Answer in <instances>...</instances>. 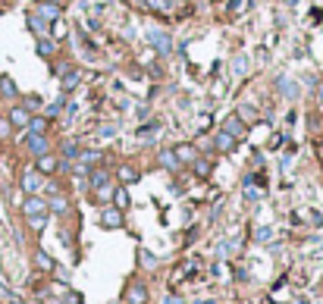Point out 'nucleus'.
<instances>
[{
    "mask_svg": "<svg viewBox=\"0 0 323 304\" xmlns=\"http://www.w3.org/2000/svg\"><path fill=\"white\" fill-rule=\"evenodd\" d=\"M145 44L154 47L157 57H173L176 53V44H173V35L167 28H148L145 31Z\"/></svg>",
    "mask_w": 323,
    "mask_h": 304,
    "instance_id": "nucleus-1",
    "label": "nucleus"
},
{
    "mask_svg": "<svg viewBox=\"0 0 323 304\" xmlns=\"http://www.w3.org/2000/svg\"><path fill=\"white\" fill-rule=\"evenodd\" d=\"M220 129H223V132H229L232 138L239 141V138H245V132H248V122H245L239 113H229V116L220 122Z\"/></svg>",
    "mask_w": 323,
    "mask_h": 304,
    "instance_id": "nucleus-5",
    "label": "nucleus"
},
{
    "mask_svg": "<svg viewBox=\"0 0 323 304\" xmlns=\"http://www.w3.org/2000/svg\"><path fill=\"white\" fill-rule=\"evenodd\" d=\"M47 129H50V119H47V116H31V119H28V129H25V132H35V135H47Z\"/></svg>",
    "mask_w": 323,
    "mask_h": 304,
    "instance_id": "nucleus-27",
    "label": "nucleus"
},
{
    "mask_svg": "<svg viewBox=\"0 0 323 304\" xmlns=\"http://www.w3.org/2000/svg\"><path fill=\"white\" fill-rule=\"evenodd\" d=\"M10 304H28V301H19V298H10Z\"/></svg>",
    "mask_w": 323,
    "mask_h": 304,
    "instance_id": "nucleus-47",
    "label": "nucleus"
},
{
    "mask_svg": "<svg viewBox=\"0 0 323 304\" xmlns=\"http://www.w3.org/2000/svg\"><path fill=\"white\" fill-rule=\"evenodd\" d=\"M157 166H160V170H170V173H176V170L182 166V163H179V160H176L173 148H164V151L157 154Z\"/></svg>",
    "mask_w": 323,
    "mask_h": 304,
    "instance_id": "nucleus-20",
    "label": "nucleus"
},
{
    "mask_svg": "<svg viewBox=\"0 0 323 304\" xmlns=\"http://www.w3.org/2000/svg\"><path fill=\"white\" fill-rule=\"evenodd\" d=\"M295 304H311V301L308 298H295Z\"/></svg>",
    "mask_w": 323,
    "mask_h": 304,
    "instance_id": "nucleus-46",
    "label": "nucleus"
},
{
    "mask_svg": "<svg viewBox=\"0 0 323 304\" xmlns=\"http://www.w3.org/2000/svg\"><path fill=\"white\" fill-rule=\"evenodd\" d=\"M47 213H57V217L69 213V198H63V194H53V198L47 201Z\"/></svg>",
    "mask_w": 323,
    "mask_h": 304,
    "instance_id": "nucleus-23",
    "label": "nucleus"
},
{
    "mask_svg": "<svg viewBox=\"0 0 323 304\" xmlns=\"http://www.w3.org/2000/svg\"><path fill=\"white\" fill-rule=\"evenodd\" d=\"M22 213H25V217H38V213H47V198H41V194H25Z\"/></svg>",
    "mask_w": 323,
    "mask_h": 304,
    "instance_id": "nucleus-8",
    "label": "nucleus"
},
{
    "mask_svg": "<svg viewBox=\"0 0 323 304\" xmlns=\"http://www.w3.org/2000/svg\"><path fill=\"white\" fill-rule=\"evenodd\" d=\"M295 154H298V148L282 151V157H279V170H282V173H289V170H292V160H295Z\"/></svg>",
    "mask_w": 323,
    "mask_h": 304,
    "instance_id": "nucleus-33",
    "label": "nucleus"
},
{
    "mask_svg": "<svg viewBox=\"0 0 323 304\" xmlns=\"http://www.w3.org/2000/svg\"><path fill=\"white\" fill-rule=\"evenodd\" d=\"M138 260H141V266H145V270H157V263H160L151 251H138Z\"/></svg>",
    "mask_w": 323,
    "mask_h": 304,
    "instance_id": "nucleus-34",
    "label": "nucleus"
},
{
    "mask_svg": "<svg viewBox=\"0 0 323 304\" xmlns=\"http://www.w3.org/2000/svg\"><path fill=\"white\" fill-rule=\"evenodd\" d=\"M191 173H195V176H198V179H207V176L213 173V166H210V160L198 154V157H195V163H191Z\"/></svg>",
    "mask_w": 323,
    "mask_h": 304,
    "instance_id": "nucleus-25",
    "label": "nucleus"
},
{
    "mask_svg": "<svg viewBox=\"0 0 323 304\" xmlns=\"http://www.w3.org/2000/svg\"><path fill=\"white\" fill-rule=\"evenodd\" d=\"M173 154H176V160H179L182 166H191V163H195V157H198V148H195L191 141H182V145H176V148H173Z\"/></svg>",
    "mask_w": 323,
    "mask_h": 304,
    "instance_id": "nucleus-11",
    "label": "nucleus"
},
{
    "mask_svg": "<svg viewBox=\"0 0 323 304\" xmlns=\"http://www.w3.org/2000/svg\"><path fill=\"white\" fill-rule=\"evenodd\" d=\"M0 94L4 97H19V88H16V82L10 76H0Z\"/></svg>",
    "mask_w": 323,
    "mask_h": 304,
    "instance_id": "nucleus-30",
    "label": "nucleus"
},
{
    "mask_svg": "<svg viewBox=\"0 0 323 304\" xmlns=\"http://www.w3.org/2000/svg\"><path fill=\"white\" fill-rule=\"evenodd\" d=\"M28 226H31L35 232H41V229L47 226V213H38V217H28Z\"/></svg>",
    "mask_w": 323,
    "mask_h": 304,
    "instance_id": "nucleus-37",
    "label": "nucleus"
},
{
    "mask_svg": "<svg viewBox=\"0 0 323 304\" xmlns=\"http://www.w3.org/2000/svg\"><path fill=\"white\" fill-rule=\"evenodd\" d=\"M195 304H217V301H210V298H207V301H195Z\"/></svg>",
    "mask_w": 323,
    "mask_h": 304,
    "instance_id": "nucleus-48",
    "label": "nucleus"
},
{
    "mask_svg": "<svg viewBox=\"0 0 323 304\" xmlns=\"http://www.w3.org/2000/svg\"><path fill=\"white\" fill-rule=\"evenodd\" d=\"M116 129H119V126H113V122H110V126H101V129H98V138H104V141H107V138H113Z\"/></svg>",
    "mask_w": 323,
    "mask_h": 304,
    "instance_id": "nucleus-39",
    "label": "nucleus"
},
{
    "mask_svg": "<svg viewBox=\"0 0 323 304\" xmlns=\"http://www.w3.org/2000/svg\"><path fill=\"white\" fill-rule=\"evenodd\" d=\"M79 154H82V145H79V141H66V145H63V151H60V163H73V160H79Z\"/></svg>",
    "mask_w": 323,
    "mask_h": 304,
    "instance_id": "nucleus-24",
    "label": "nucleus"
},
{
    "mask_svg": "<svg viewBox=\"0 0 323 304\" xmlns=\"http://www.w3.org/2000/svg\"><path fill=\"white\" fill-rule=\"evenodd\" d=\"M270 239H273V229H270V226H261V229L254 232V242H257V245H267Z\"/></svg>",
    "mask_w": 323,
    "mask_h": 304,
    "instance_id": "nucleus-36",
    "label": "nucleus"
},
{
    "mask_svg": "<svg viewBox=\"0 0 323 304\" xmlns=\"http://www.w3.org/2000/svg\"><path fill=\"white\" fill-rule=\"evenodd\" d=\"M44 4H57V7H63V4H66V0H44Z\"/></svg>",
    "mask_w": 323,
    "mask_h": 304,
    "instance_id": "nucleus-45",
    "label": "nucleus"
},
{
    "mask_svg": "<svg viewBox=\"0 0 323 304\" xmlns=\"http://www.w3.org/2000/svg\"><path fill=\"white\" fill-rule=\"evenodd\" d=\"M35 266H38V270H47V273H53V270H57V260H53L47 251H38V254H35Z\"/></svg>",
    "mask_w": 323,
    "mask_h": 304,
    "instance_id": "nucleus-29",
    "label": "nucleus"
},
{
    "mask_svg": "<svg viewBox=\"0 0 323 304\" xmlns=\"http://www.w3.org/2000/svg\"><path fill=\"white\" fill-rule=\"evenodd\" d=\"M210 145H213V151H220V154H232V151H236V145H239V141L232 138L229 132L217 129V132H213V138H210Z\"/></svg>",
    "mask_w": 323,
    "mask_h": 304,
    "instance_id": "nucleus-7",
    "label": "nucleus"
},
{
    "mask_svg": "<svg viewBox=\"0 0 323 304\" xmlns=\"http://www.w3.org/2000/svg\"><path fill=\"white\" fill-rule=\"evenodd\" d=\"M160 135V122H148V126H145V122H141V129L135 132V138L138 141H145V145H154V138Z\"/></svg>",
    "mask_w": 323,
    "mask_h": 304,
    "instance_id": "nucleus-21",
    "label": "nucleus"
},
{
    "mask_svg": "<svg viewBox=\"0 0 323 304\" xmlns=\"http://www.w3.org/2000/svg\"><path fill=\"white\" fill-rule=\"evenodd\" d=\"M57 50H60V44L50 38V35H41L38 41H35V53H38L41 60H50V57H57Z\"/></svg>",
    "mask_w": 323,
    "mask_h": 304,
    "instance_id": "nucleus-9",
    "label": "nucleus"
},
{
    "mask_svg": "<svg viewBox=\"0 0 323 304\" xmlns=\"http://www.w3.org/2000/svg\"><path fill=\"white\" fill-rule=\"evenodd\" d=\"M320 148H323V141H317V151H320Z\"/></svg>",
    "mask_w": 323,
    "mask_h": 304,
    "instance_id": "nucleus-49",
    "label": "nucleus"
},
{
    "mask_svg": "<svg viewBox=\"0 0 323 304\" xmlns=\"http://www.w3.org/2000/svg\"><path fill=\"white\" fill-rule=\"evenodd\" d=\"M25 148H28V154L38 160V157H44V154H50V138L47 135H35V132H25Z\"/></svg>",
    "mask_w": 323,
    "mask_h": 304,
    "instance_id": "nucleus-3",
    "label": "nucleus"
},
{
    "mask_svg": "<svg viewBox=\"0 0 323 304\" xmlns=\"http://www.w3.org/2000/svg\"><path fill=\"white\" fill-rule=\"evenodd\" d=\"M113 207H119V210H125V207H129L132 204V198H129V188H125V185H116L113 188Z\"/></svg>",
    "mask_w": 323,
    "mask_h": 304,
    "instance_id": "nucleus-26",
    "label": "nucleus"
},
{
    "mask_svg": "<svg viewBox=\"0 0 323 304\" xmlns=\"http://www.w3.org/2000/svg\"><path fill=\"white\" fill-rule=\"evenodd\" d=\"M273 88H276L285 100H298V94H301V85H298L292 76H276V79H273Z\"/></svg>",
    "mask_w": 323,
    "mask_h": 304,
    "instance_id": "nucleus-2",
    "label": "nucleus"
},
{
    "mask_svg": "<svg viewBox=\"0 0 323 304\" xmlns=\"http://www.w3.org/2000/svg\"><path fill=\"white\" fill-rule=\"evenodd\" d=\"M314 100H317V110H323V82L317 85V91H314Z\"/></svg>",
    "mask_w": 323,
    "mask_h": 304,
    "instance_id": "nucleus-40",
    "label": "nucleus"
},
{
    "mask_svg": "<svg viewBox=\"0 0 323 304\" xmlns=\"http://www.w3.org/2000/svg\"><path fill=\"white\" fill-rule=\"evenodd\" d=\"M182 4H191V0H182Z\"/></svg>",
    "mask_w": 323,
    "mask_h": 304,
    "instance_id": "nucleus-50",
    "label": "nucleus"
},
{
    "mask_svg": "<svg viewBox=\"0 0 323 304\" xmlns=\"http://www.w3.org/2000/svg\"><path fill=\"white\" fill-rule=\"evenodd\" d=\"M13 135V122L7 116H0V138H10Z\"/></svg>",
    "mask_w": 323,
    "mask_h": 304,
    "instance_id": "nucleus-38",
    "label": "nucleus"
},
{
    "mask_svg": "<svg viewBox=\"0 0 323 304\" xmlns=\"http://www.w3.org/2000/svg\"><path fill=\"white\" fill-rule=\"evenodd\" d=\"M116 179H119V185L129 188V185L138 182V170H135L132 163H119V166H116Z\"/></svg>",
    "mask_w": 323,
    "mask_h": 304,
    "instance_id": "nucleus-19",
    "label": "nucleus"
},
{
    "mask_svg": "<svg viewBox=\"0 0 323 304\" xmlns=\"http://www.w3.org/2000/svg\"><path fill=\"white\" fill-rule=\"evenodd\" d=\"M101 154H104V151H98V148H82L79 163H85V166H98V163H101Z\"/></svg>",
    "mask_w": 323,
    "mask_h": 304,
    "instance_id": "nucleus-28",
    "label": "nucleus"
},
{
    "mask_svg": "<svg viewBox=\"0 0 323 304\" xmlns=\"http://www.w3.org/2000/svg\"><path fill=\"white\" fill-rule=\"evenodd\" d=\"M79 301H82V298H79L76 292H73V295H66V304H79Z\"/></svg>",
    "mask_w": 323,
    "mask_h": 304,
    "instance_id": "nucleus-44",
    "label": "nucleus"
},
{
    "mask_svg": "<svg viewBox=\"0 0 323 304\" xmlns=\"http://www.w3.org/2000/svg\"><path fill=\"white\" fill-rule=\"evenodd\" d=\"M229 251H232L229 242H220V245H217V254H220V257H229Z\"/></svg>",
    "mask_w": 323,
    "mask_h": 304,
    "instance_id": "nucleus-41",
    "label": "nucleus"
},
{
    "mask_svg": "<svg viewBox=\"0 0 323 304\" xmlns=\"http://www.w3.org/2000/svg\"><path fill=\"white\" fill-rule=\"evenodd\" d=\"M19 185H22L25 194H41V191H44V176H41L38 170H25L22 179H19Z\"/></svg>",
    "mask_w": 323,
    "mask_h": 304,
    "instance_id": "nucleus-4",
    "label": "nucleus"
},
{
    "mask_svg": "<svg viewBox=\"0 0 323 304\" xmlns=\"http://www.w3.org/2000/svg\"><path fill=\"white\" fill-rule=\"evenodd\" d=\"M101 226H104V229H122V226H125L122 210H119V207H104V210H101Z\"/></svg>",
    "mask_w": 323,
    "mask_h": 304,
    "instance_id": "nucleus-6",
    "label": "nucleus"
},
{
    "mask_svg": "<svg viewBox=\"0 0 323 304\" xmlns=\"http://www.w3.org/2000/svg\"><path fill=\"white\" fill-rule=\"evenodd\" d=\"M248 69H251V57H248V53H236V57H232V63H229L232 79H245Z\"/></svg>",
    "mask_w": 323,
    "mask_h": 304,
    "instance_id": "nucleus-14",
    "label": "nucleus"
},
{
    "mask_svg": "<svg viewBox=\"0 0 323 304\" xmlns=\"http://www.w3.org/2000/svg\"><path fill=\"white\" fill-rule=\"evenodd\" d=\"M85 179H88V188H91V191H98V188H104V185H110V173H107L104 166H91Z\"/></svg>",
    "mask_w": 323,
    "mask_h": 304,
    "instance_id": "nucleus-10",
    "label": "nucleus"
},
{
    "mask_svg": "<svg viewBox=\"0 0 323 304\" xmlns=\"http://www.w3.org/2000/svg\"><path fill=\"white\" fill-rule=\"evenodd\" d=\"M63 107H66V94H60V97L53 100V104H47V110H44V116H47V119H53V116H60V113H63Z\"/></svg>",
    "mask_w": 323,
    "mask_h": 304,
    "instance_id": "nucleus-32",
    "label": "nucleus"
},
{
    "mask_svg": "<svg viewBox=\"0 0 323 304\" xmlns=\"http://www.w3.org/2000/svg\"><path fill=\"white\" fill-rule=\"evenodd\" d=\"M125 304H148V285L141 282V279H135L129 285V292H125Z\"/></svg>",
    "mask_w": 323,
    "mask_h": 304,
    "instance_id": "nucleus-12",
    "label": "nucleus"
},
{
    "mask_svg": "<svg viewBox=\"0 0 323 304\" xmlns=\"http://www.w3.org/2000/svg\"><path fill=\"white\" fill-rule=\"evenodd\" d=\"M82 82V73L79 69H66V73L60 76V94H69V91H76Z\"/></svg>",
    "mask_w": 323,
    "mask_h": 304,
    "instance_id": "nucleus-16",
    "label": "nucleus"
},
{
    "mask_svg": "<svg viewBox=\"0 0 323 304\" xmlns=\"http://www.w3.org/2000/svg\"><path fill=\"white\" fill-rule=\"evenodd\" d=\"M242 194H245V201H251V204L264 198V191H261V188H254V185H242Z\"/></svg>",
    "mask_w": 323,
    "mask_h": 304,
    "instance_id": "nucleus-35",
    "label": "nucleus"
},
{
    "mask_svg": "<svg viewBox=\"0 0 323 304\" xmlns=\"http://www.w3.org/2000/svg\"><path fill=\"white\" fill-rule=\"evenodd\" d=\"M141 7L151 10V13H160V16H170V13H173V7H176V0H145Z\"/></svg>",
    "mask_w": 323,
    "mask_h": 304,
    "instance_id": "nucleus-22",
    "label": "nucleus"
},
{
    "mask_svg": "<svg viewBox=\"0 0 323 304\" xmlns=\"http://www.w3.org/2000/svg\"><path fill=\"white\" fill-rule=\"evenodd\" d=\"M41 104H44V100H41V94H25V97H22V107H25V110H28L31 116L41 110Z\"/></svg>",
    "mask_w": 323,
    "mask_h": 304,
    "instance_id": "nucleus-31",
    "label": "nucleus"
},
{
    "mask_svg": "<svg viewBox=\"0 0 323 304\" xmlns=\"http://www.w3.org/2000/svg\"><path fill=\"white\" fill-rule=\"evenodd\" d=\"M25 25H28V31H31V35H38V38H41V35H50V22H44L35 10L25 16Z\"/></svg>",
    "mask_w": 323,
    "mask_h": 304,
    "instance_id": "nucleus-18",
    "label": "nucleus"
},
{
    "mask_svg": "<svg viewBox=\"0 0 323 304\" xmlns=\"http://www.w3.org/2000/svg\"><path fill=\"white\" fill-rule=\"evenodd\" d=\"M148 113H151V107H138V110H135V116H138V119H145Z\"/></svg>",
    "mask_w": 323,
    "mask_h": 304,
    "instance_id": "nucleus-43",
    "label": "nucleus"
},
{
    "mask_svg": "<svg viewBox=\"0 0 323 304\" xmlns=\"http://www.w3.org/2000/svg\"><path fill=\"white\" fill-rule=\"evenodd\" d=\"M35 13H38V16H41L44 22H50V25H53V22L60 19L63 7H57V4H44V0H38V7H35Z\"/></svg>",
    "mask_w": 323,
    "mask_h": 304,
    "instance_id": "nucleus-17",
    "label": "nucleus"
},
{
    "mask_svg": "<svg viewBox=\"0 0 323 304\" xmlns=\"http://www.w3.org/2000/svg\"><path fill=\"white\" fill-rule=\"evenodd\" d=\"M164 304H185V301L179 298V295H167V298H164Z\"/></svg>",
    "mask_w": 323,
    "mask_h": 304,
    "instance_id": "nucleus-42",
    "label": "nucleus"
},
{
    "mask_svg": "<svg viewBox=\"0 0 323 304\" xmlns=\"http://www.w3.org/2000/svg\"><path fill=\"white\" fill-rule=\"evenodd\" d=\"M10 122H13V129H28V119H31V113L25 110L22 104H13L10 107V116H7Z\"/></svg>",
    "mask_w": 323,
    "mask_h": 304,
    "instance_id": "nucleus-13",
    "label": "nucleus"
},
{
    "mask_svg": "<svg viewBox=\"0 0 323 304\" xmlns=\"http://www.w3.org/2000/svg\"><path fill=\"white\" fill-rule=\"evenodd\" d=\"M35 170H38L41 176H53V173H57L60 170V157L57 154H44V157H38V163H35Z\"/></svg>",
    "mask_w": 323,
    "mask_h": 304,
    "instance_id": "nucleus-15",
    "label": "nucleus"
}]
</instances>
